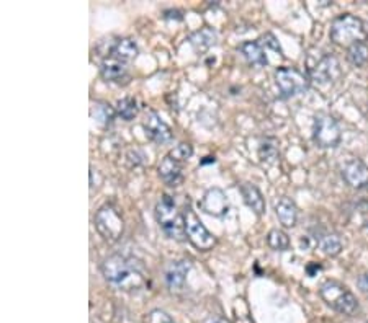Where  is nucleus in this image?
I'll return each instance as SVG.
<instances>
[{
    "label": "nucleus",
    "instance_id": "f257e3e1",
    "mask_svg": "<svg viewBox=\"0 0 368 323\" xmlns=\"http://www.w3.org/2000/svg\"><path fill=\"white\" fill-rule=\"evenodd\" d=\"M101 274L110 284L122 291H137L146 284V271L143 263L131 256L112 255L101 263Z\"/></svg>",
    "mask_w": 368,
    "mask_h": 323
},
{
    "label": "nucleus",
    "instance_id": "f03ea898",
    "mask_svg": "<svg viewBox=\"0 0 368 323\" xmlns=\"http://www.w3.org/2000/svg\"><path fill=\"white\" fill-rule=\"evenodd\" d=\"M156 219L157 224L161 225L162 232L166 233L168 238L174 240H185L187 232H185V214L177 209L174 199L167 194L159 199L156 205Z\"/></svg>",
    "mask_w": 368,
    "mask_h": 323
},
{
    "label": "nucleus",
    "instance_id": "7ed1b4c3",
    "mask_svg": "<svg viewBox=\"0 0 368 323\" xmlns=\"http://www.w3.org/2000/svg\"><path fill=\"white\" fill-rule=\"evenodd\" d=\"M329 37L332 43L350 48L356 43H363V39L367 38V30L358 17L344 13V15H339L332 21Z\"/></svg>",
    "mask_w": 368,
    "mask_h": 323
},
{
    "label": "nucleus",
    "instance_id": "20e7f679",
    "mask_svg": "<svg viewBox=\"0 0 368 323\" xmlns=\"http://www.w3.org/2000/svg\"><path fill=\"white\" fill-rule=\"evenodd\" d=\"M319 295H321V299L325 300L331 309L342 313V315H352L358 309L356 295L347 289V286H344L342 282L339 281H326L325 284L321 286V289H319Z\"/></svg>",
    "mask_w": 368,
    "mask_h": 323
},
{
    "label": "nucleus",
    "instance_id": "39448f33",
    "mask_svg": "<svg viewBox=\"0 0 368 323\" xmlns=\"http://www.w3.org/2000/svg\"><path fill=\"white\" fill-rule=\"evenodd\" d=\"M94 224L100 237L108 243L118 242L125 233V220L117 206L104 205L97 211Z\"/></svg>",
    "mask_w": 368,
    "mask_h": 323
},
{
    "label": "nucleus",
    "instance_id": "423d86ee",
    "mask_svg": "<svg viewBox=\"0 0 368 323\" xmlns=\"http://www.w3.org/2000/svg\"><path fill=\"white\" fill-rule=\"evenodd\" d=\"M275 83L283 98H291L308 90L309 79L296 67H278L275 70Z\"/></svg>",
    "mask_w": 368,
    "mask_h": 323
},
{
    "label": "nucleus",
    "instance_id": "0eeeda50",
    "mask_svg": "<svg viewBox=\"0 0 368 323\" xmlns=\"http://www.w3.org/2000/svg\"><path fill=\"white\" fill-rule=\"evenodd\" d=\"M342 139V131H340L339 123L331 114H318L314 118V127H313V140L319 147L322 149H332L337 147Z\"/></svg>",
    "mask_w": 368,
    "mask_h": 323
},
{
    "label": "nucleus",
    "instance_id": "6e6552de",
    "mask_svg": "<svg viewBox=\"0 0 368 323\" xmlns=\"http://www.w3.org/2000/svg\"><path fill=\"white\" fill-rule=\"evenodd\" d=\"M185 232H187L188 242L197 250L208 251L216 245L215 236L202 224V220L197 218V214L192 209H187L185 212Z\"/></svg>",
    "mask_w": 368,
    "mask_h": 323
},
{
    "label": "nucleus",
    "instance_id": "1a4fd4ad",
    "mask_svg": "<svg viewBox=\"0 0 368 323\" xmlns=\"http://www.w3.org/2000/svg\"><path fill=\"white\" fill-rule=\"evenodd\" d=\"M340 74V63L336 56L327 54L318 61V64L311 69V81L316 82L318 85H332L336 81H339Z\"/></svg>",
    "mask_w": 368,
    "mask_h": 323
},
{
    "label": "nucleus",
    "instance_id": "9d476101",
    "mask_svg": "<svg viewBox=\"0 0 368 323\" xmlns=\"http://www.w3.org/2000/svg\"><path fill=\"white\" fill-rule=\"evenodd\" d=\"M200 209L205 212V214L213 216V218H223V216L228 214V198H226L223 189H208L200 201Z\"/></svg>",
    "mask_w": 368,
    "mask_h": 323
},
{
    "label": "nucleus",
    "instance_id": "9b49d317",
    "mask_svg": "<svg viewBox=\"0 0 368 323\" xmlns=\"http://www.w3.org/2000/svg\"><path fill=\"white\" fill-rule=\"evenodd\" d=\"M342 178L350 188H368V167L358 158H352L342 167Z\"/></svg>",
    "mask_w": 368,
    "mask_h": 323
},
{
    "label": "nucleus",
    "instance_id": "f8f14e48",
    "mask_svg": "<svg viewBox=\"0 0 368 323\" xmlns=\"http://www.w3.org/2000/svg\"><path fill=\"white\" fill-rule=\"evenodd\" d=\"M143 126H144L146 136H148L151 140H154V143L166 144L172 139L171 127L162 121V118L159 116L156 112H148Z\"/></svg>",
    "mask_w": 368,
    "mask_h": 323
},
{
    "label": "nucleus",
    "instance_id": "ddd939ff",
    "mask_svg": "<svg viewBox=\"0 0 368 323\" xmlns=\"http://www.w3.org/2000/svg\"><path fill=\"white\" fill-rule=\"evenodd\" d=\"M159 176H161L162 181L168 187H179L182 178H184V163L175 160L174 157H171L167 154L166 157H164V160L159 163Z\"/></svg>",
    "mask_w": 368,
    "mask_h": 323
},
{
    "label": "nucleus",
    "instance_id": "4468645a",
    "mask_svg": "<svg viewBox=\"0 0 368 323\" xmlns=\"http://www.w3.org/2000/svg\"><path fill=\"white\" fill-rule=\"evenodd\" d=\"M190 271V261L180 260L172 261L166 269V282L172 291H180L187 281V274Z\"/></svg>",
    "mask_w": 368,
    "mask_h": 323
},
{
    "label": "nucleus",
    "instance_id": "2eb2a0df",
    "mask_svg": "<svg viewBox=\"0 0 368 323\" xmlns=\"http://www.w3.org/2000/svg\"><path fill=\"white\" fill-rule=\"evenodd\" d=\"M275 214H277L283 227H295L296 220H298V207H296L293 199L283 196L275 202Z\"/></svg>",
    "mask_w": 368,
    "mask_h": 323
},
{
    "label": "nucleus",
    "instance_id": "dca6fc26",
    "mask_svg": "<svg viewBox=\"0 0 368 323\" xmlns=\"http://www.w3.org/2000/svg\"><path fill=\"white\" fill-rule=\"evenodd\" d=\"M239 51L241 54L246 57L247 63L252 65H257V67H264V65L269 64L267 59V50L260 41H246L239 46Z\"/></svg>",
    "mask_w": 368,
    "mask_h": 323
},
{
    "label": "nucleus",
    "instance_id": "f3484780",
    "mask_svg": "<svg viewBox=\"0 0 368 323\" xmlns=\"http://www.w3.org/2000/svg\"><path fill=\"white\" fill-rule=\"evenodd\" d=\"M128 74V67L125 63L115 59V57H105L100 64V75L106 82H119L125 79Z\"/></svg>",
    "mask_w": 368,
    "mask_h": 323
},
{
    "label": "nucleus",
    "instance_id": "a211bd4d",
    "mask_svg": "<svg viewBox=\"0 0 368 323\" xmlns=\"http://www.w3.org/2000/svg\"><path fill=\"white\" fill-rule=\"evenodd\" d=\"M239 191H241V196L244 199L247 206L251 207L252 211L255 212L257 216H262L265 212V199L260 193V189L252 183H242L239 187Z\"/></svg>",
    "mask_w": 368,
    "mask_h": 323
},
{
    "label": "nucleus",
    "instance_id": "6ab92c4d",
    "mask_svg": "<svg viewBox=\"0 0 368 323\" xmlns=\"http://www.w3.org/2000/svg\"><path fill=\"white\" fill-rule=\"evenodd\" d=\"M216 39H218V34L210 26H205V28L198 30V32H195L190 34L188 41L192 44V48L197 52H205L210 50L211 46H215L216 44Z\"/></svg>",
    "mask_w": 368,
    "mask_h": 323
},
{
    "label": "nucleus",
    "instance_id": "aec40b11",
    "mask_svg": "<svg viewBox=\"0 0 368 323\" xmlns=\"http://www.w3.org/2000/svg\"><path fill=\"white\" fill-rule=\"evenodd\" d=\"M115 59L122 61V63H131V61L136 59L137 56V46L136 43L133 41L131 38H122L118 39L117 43L113 44L112 48V54H110Z\"/></svg>",
    "mask_w": 368,
    "mask_h": 323
},
{
    "label": "nucleus",
    "instance_id": "412c9836",
    "mask_svg": "<svg viewBox=\"0 0 368 323\" xmlns=\"http://www.w3.org/2000/svg\"><path fill=\"white\" fill-rule=\"evenodd\" d=\"M318 247L327 256H337L342 251V240L336 232H321L316 237Z\"/></svg>",
    "mask_w": 368,
    "mask_h": 323
},
{
    "label": "nucleus",
    "instance_id": "4be33fe9",
    "mask_svg": "<svg viewBox=\"0 0 368 323\" xmlns=\"http://www.w3.org/2000/svg\"><path fill=\"white\" fill-rule=\"evenodd\" d=\"M347 61L354 67H363L368 63V46L365 43H356L347 48Z\"/></svg>",
    "mask_w": 368,
    "mask_h": 323
},
{
    "label": "nucleus",
    "instance_id": "5701e85b",
    "mask_svg": "<svg viewBox=\"0 0 368 323\" xmlns=\"http://www.w3.org/2000/svg\"><path fill=\"white\" fill-rule=\"evenodd\" d=\"M267 245L275 251H287L290 249V238L283 230L272 229L267 236Z\"/></svg>",
    "mask_w": 368,
    "mask_h": 323
},
{
    "label": "nucleus",
    "instance_id": "b1692460",
    "mask_svg": "<svg viewBox=\"0 0 368 323\" xmlns=\"http://www.w3.org/2000/svg\"><path fill=\"white\" fill-rule=\"evenodd\" d=\"M115 112H117V114L123 121H131L137 114V101L131 98V96H126V98L118 101Z\"/></svg>",
    "mask_w": 368,
    "mask_h": 323
},
{
    "label": "nucleus",
    "instance_id": "393cba45",
    "mask_svg": "<svg viewBox=\"0 0 368 323\" xmlns=\"http://www.w3.org/2000/svg\"><path fill=\"white\" fill-rule=\"evenodd\" d=\"M115 113L112 108H110V105H104V103H97L94 108H92V118L95 119L97 123H99L100 126H108L112 125L113 118H115Z\"/></svg>",
    "mask_w": 368,
    "mask_h": 323
},
{
    "label": "nucleus",
    "instance_id": "a878e982",
    "mask_svg": "<svg viewBox=\"0 0 368 323\" xmlns=\"http://www.w3.org/2000/svg\"><path fill=\"white\" fill-rule=\"evenodd\" d=\"M275 140H265L259 149L260 160L265 163H273L278 158V149L277 145H273Z\"/></svg>",
    "mask_w": 368,
    "mask_h": 323
},
{
    "label": "nucleus",
    "instance_id": "bb28decb",
    "mask_svg": "<svg viewBox=\"0 0 368 323\" xmlns=\"http://www.w3.org/2000/svg\"><path fill=\"white\" fill-rule=\"evenodd\" d=\"M168 156L174 157L175 160L185 163L190 157L193 156V147L190 144H187V143H182V144L177 145V147L172 149L171 152H168Z\"/></svg>",
    "mask_w": 368,
    "mask_h": 323
},
{
    "label": "nucleus",
    "instance_id": "cd10ccee",
    "mask_svg": "<svg viewBox=\"0 0 368 323\" xmlns=\"http://www.w3.org/2000/svg\"><path fill=\"white\" fill-rule=\"evenodd\" d=\"M146 323H175L172 320V317L167 312L161 311V309H154L146 315Z\"/></svg>",
    "mask_w": 368,
    "mask_h": 323
},
{
    "label": "nucleus",
    "instance_id": "c85d7f7f",
    "mask_svg": "<svg viewBox=\"0 0 368 323\" xmlns=\"http://www.w3.org/2000/svg\"><path fill=\"white\" fill-rule=\"evenodd\" d=\"M357 286H358V289L363 292V294H368V271L362 273L360 276H358Z\"/></svg>",
    "mask_w": 368,
    "mask_h": 323
},
{
    "label": "nucleus",
    "instance_id": "c756f323",
    "mask_svg": "<svg viewBox=\"0 0 368 323\" xmlns=\"http://www.w3.org/2000/svg\"><path fill=\"white\" fill-rule=\"evenodd\" d=\"M203 323H229V322L226 320V318H223V317L211 315V317H208L206 320H203Z\"/></svg>",
    "mask_w": 368,
    "mask_h": 323
}]
</instances>
